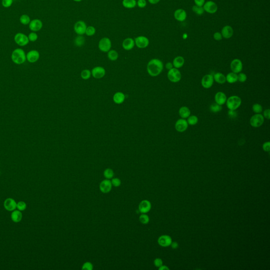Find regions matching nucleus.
I'll return each mask as SVG.
<instances>
[{
	"mask_svg": "<svg viewBox=\"0 0 270 270\" xmlns=\"http://www.w3.org/2000/svg\"><path fill=\"white\" fill-rule=\"evenodd\" d=\"M164 68L163 62L158 59H153L148 63L147 72L151 77H157L161 74Z\"/></svg>",
	"mask_w": 270,
	"mask_h": 270,
	"instance_id": "f257e3e1",
	"label": "nucleus"
},
{
	"mask_svg": "<svg viewBox=\"0 0 270 270\" xmlns=\"http://www.w3.org/2000/svg\"><path fill=\"white\" fill-rule=\"evenodd\" d=\"M11 59L12 61L16 64H21L24 63L26 60V57L24 50L21 48L15 49L12 52Z\"/></svg>",
	"mask_w": 270,
	"mask_h": 270,
	"instance_id": "f03ea898",
	"label": "nucleus"
},
{
	"mask_svg": "<svg viewBox=\"0 0 270 270\" xmlns=\"http://www.w3.org/2000/svg\"><path fill=\"white\" fill-rule=\"evenodd\" d=\"M226 103L228 109L236 110L241 105L242 99L238 96L232 95L227 99Z\"/></svg>",
	"mask_w": 270,
	"mask_h": 270,
	"instance_id": "7ed1b4c3",
	"label": "nucleus"
},
{
	"mask_svg": "<svg viewBox=\"0 0 270 270\" xmlns=\"http://www.w3.org/2000/svg\"><path fill=\"white\" fill-rule=\"evenodd\" d=\"M167 77L170 81L176 83L179 81L182 78V74L180 71L177 68H173L168 70L167 74Z\"/></svg>",
	"mask_w": 270,
	"mask_h": 270,
	"instance_id": "20e7f679",
	"label": "nucleus"
},
{
	"mask_svg": "<svg viewBox=\"0 0 270 270\" xmlns=\"http://www.w3.org/2000/svg\"><path fill=\"white\" fill-rule=\"evenodd\" d=\"M14 41L18 45L21 47L26 46L29 43L28 36L23 33H18L14 36Z\"/></svg>",
	"mask_w": 270,
	"mask_h": 270,
	"instance_id": "39448f33",
	"label": "nucleus"
},
{
	"mask_svg": "<svg viewBox=\"0 0 270 270\" xmlns=\"http://www.w3.org/2000/svg\"><path fill=\"white\" fill-rule=\"evenodd\" d=\"M112 46L111 40L108 38H102L98 44V47L100 51L103 52H108L110 50Z\"/></svg>",
	"mask_w": 270,
	"mask_h": 270,
	"instance_id": "423d86ee",
	"label": "nucleus"
},
{
	"mask_svg": "<svg viewBox=\"0 0 270 270\" xmlns=\"http://www.w3.org/2000/svg\"><path fill=\"white\" fill-rule=\"evenodd\" d=\"M264 118L261 113H256L250 119L251 125L255 128L260 127L264 123Z\"/></svg>",
	"mask_w": 270,
	"mask_h": 270,
	"instance_id": "0eeeda50",
	"label": "nucleus"
},
{
	"mask_svg": "<svg viewBox=\"0 0 270 270\" xmlns=\"http://www.w3.org/2000/svg\"><path fill=\"white\" fill-rule=\"evenodd\" d=\"M135 45L140 49L147 48L149 46V40L145 36H139L135 39Z\"/></svg>",
	"mask_w": 270,
	"mask_h": 270,
	"instance_id": "6e6552de",
	"label": "nucleus"
},
{
	"mask_svg": "<svg viewBox=\"0 0 270 270\" xmlns=\"http://www.w3.org/2000/svg\"><path fill=\"white\" fill-rule=\"evenodd\" d=\"M87 28V26L85 22L83 21H79L74 24V30L78 35L83 36L85 34Z\"/></svg>",
	"mask_w": 270,
	"mask_h": 270,
	"instance_id": "1a4fd4ad",
	"label": "nucleus"
},
{
	"mask_svg": "<svg viewBox=\"0 0 270 270\" xmlns=\"http://www.w3.org/2000/svg\"><path fill=\"white\" fill-rule=\"evenodd\" d=\"M230 68L233 72L235 74L240 73L243 69L242 62L240 59H235L231 62Z\"/></svg>",
	"mask_w": 270,
	"mask_h": 270,
	"instance_id": "9d476101",
	"label": "nucleus"
},
{
	"mask_svg": "<svg viewBox=\"0 0 270 270\" xmlns=\"http://www.w3.org/2000/svg\"><path fill=\"white\" fill-rule=\"evenodd\" d=\"M202 7L205 11L209 13V14L215 13L218 9L217 4L212 1H209L205 3Z\"/></svg>",
	"mask_w": 270,
	"mask_h": 270,
	"instance_id": "9b49d317",
	"label": "nucleus"
},
{
	"mask_svg": "<svg viewBox=\"0 0 270 270\" xmlns=\"http://www.w3.org/2000/svg\"><path fill=\"white\" fill-rule=\"evenodd\" d=\"M214 78L212 74H206L202 77L201 84L203 88L205 89H209L212 87L214 84Z\"/></svg>",
	"mask_w": 270,
	"mask_h": 270,
	"instance_id": "f8f14e48",
	"label": "nucleus"
},
{
	"mask_svg": "<svg viewBox=\"0 0 270 270\" xmlns=\"http://www.w3.org/2000/svg\"><path fill=\"white\" fill-rule=\"evenodd\" d=\"M29 27L32 32H38L41 30L43 27V23L40 19H34L31 21Z\"/></svg>",
	"mask_w": 270,
	"mask_h": 270,
	"instance_id": "ddd939ff",
	"label": "nucleus"
},
{
	"mask_svg": "<svg viewBox=\"0 0 270 270\" xmlns=\"http://www.w3.org/2000/svg\"><path fill=\"white\" fill-rule=\"evenodd\" d=\"M112 185L111 184V181H110L109 179H106L101 181V183H100V190L102 193L105 194L109 193L112 189Z\"/></svg>",
	"mask_w": 270,
	"mask_h": 270,
	"instance_id": "4468645a",
	"label": "nucleus"
},
{
	"mask_svg": "<svg viewBox=\"0 0 270 270\" xmlns=\"http://www.w3.org/2000/svg\"><path fill=\"white\" fill-rule=\"evenodd\" d=\"M189 127V123L185 119L181 118L176 122L175 129L178 132L182 133L186 131Z\"/></svg>",
	"mask_w": 270,
	"mask_h": 270,
	"instance_id": "2eb2a0df",
	"label": "nucleus"
},
{
	"mask_svg": "<svg viewBox=\"0 0 270 270\" xmlns=\"http://www.w3.org/2000/svg\"><path fill=\"white\" fill-rule=\"evenodd\" d=\"M16 205L17 202L16 201L12 198H8L4 201V207L6 211L12 212L16 210Z\"/></svg>",
	"mask_w": 270,
	"mask_h": 270,
	"instance_id": "dca6fc26",
	"label": "nucleus"
},
{
	"mask_svg": "<svg viewBox=\"0 0 270 270\" xmlns=\"http://www.w3.org/2000/svg\"><path fill=\"white\" fill-rule=\"evenodd\" d=\"M106 70L103 67L98 66L92 70V75L95 79H101L105 76Z\"/></svg>",
	"mask_w": 270,
	"mask_h": 270,
	"instance_id": "f3484780",
	"label": "nucleus"
},
{
	"mask_svg": "<svg viewBox=\"0 0 270 270\" xmlns=\"http://www.w3.org/2000/svg\"><path fill=\"white\" fill-rule=\"evenodd\" d=\"M26 59L30 63H34L38 61L40 58V54L37 50H31L26 55Z\"/></svg>",
	"mask_w": 270,
	"mask_h": 270,
	"instance_id": "a211bd4d",
	"label": "nucleus"
},
{
	"mask_svg": "<svg viewBox=\"0 0 270 270\" xmlns=\"http://www.w3.org/2000/svg\"><path fill=\"white\" fill-rule=\"evenodd\" d=\"M151 202L148 200H143L139 203V211L143 214H146L151 211Z\"/></svg>",
	"mask_w": 270,
	"mask_h": 270,
	"instance_id": "6ab92c4d",
	"label": "nucleus"
},
{
	"mask_svg": "<svg viewBox=\"0 0 270 270\" xmlns=\"http://www.w3.org/2000/svg\"><path fill=\"white\" fill-rule=\"evenodd\" d=\"M158 243L159 245L162 247L170 246L172 243V240L170 236L167 235H164L160 236L158 239Z\"/></svg>",
	"mask_w": 270,
	"mask_h": 270,
	"instance_id": "aec40b11",
	"label": "nucleus"
},
{
	"mask_svg": "<svg viewBox=\"0 0 270 270\" xmlns=\"http://www.w3.org/2000/svg\"><path fill=\"white\" fill-rule=\"evenodd\" d=\"M234 33V30L232 26H226L223 28L221 34L222 35L223 38L225 39H230Z\"/></svg>",
	"mask_w": 270,
	"mask_h": 270,
	"instance_id": "412c9836",
	"label": "nucleus"
},
{
	"mask_svg": "<svg viewBox=\"0 0 270 270\" xmlns=\"http://www.w3.org/2000/svg\"><path fill=\"white\" fill-rule=\"evenodd\" d=\"M227 97L226 95L223 92H218L215 95V102L220 105L222 106L226 103Z\"/></svg>",
	"mask_w": 270,
	"mask_h": 270,
	"instance_id": "4be33fe9",
	"label": "nucleus"
},
{
	"mask_svg": "<svg viewBox=\"0 0 270 270\" xmlns=\"http://www.w3.org/2000/svg\"><path fill=\"white\" fill-rule=\"evenodd\" d=\"M135 43V41L133 39L131 38H128L123 40L122 46L123 49L127 51L131 50L134 48Z\"/></svg>",
	"mask_w": 270,
	"mask_h": 270,
	"instance_id": "5701e85b",
	"label": "nucleus"
},
{
	"mask_svg": "<svg viewBox=\"0 0 270 270\" xmlns=\"http://www.w3.org/2000/svg\"><path fill=\"white\" fill-rule=\"evenodd\" d=\"M187 13L185 10L179 9H177L174 12V18L178 21L182 22L186 19Z\"/></svg>",
	"mask_w": 270,
	"mask_h": 270,
	"instance_id": "b1692460",
	"label": "nucleus"
},
{
	"mask_svg": "<svg viewBox=\"0 0 270 270\" xmlns=\"http://www.w3.org/2000/svg\"><path fill=\"white\" fill-rule=\"evenodd\" d=\"M22 213L21 211L19 210H14L12 211L11 214V219L14 223H19L21 221L22 219Z\"/></svg>",
	"mask_w": 270,
	"mask_h": 270,
	"instance_id": "393cba45",
	"label": "nucleus"
},
{
	"mask_svg": "<svg viewBox=\"0 0 270 270\" xmlns=\"http://www.w3.org/2000/svg\"><path fill=\"white\" fill-rule=\"evenodd\" d=\"M126 96L121 92H117L113 95V100L115 103L118 105L123 103L125 100Z\"/></svg>",
	"mask_w": 270,
	"mask_h": 270,
	"instance_id": "a878e982",
	"label": "nucleus"
},
{
	"mask_svg": "<svg viewBox=\"0 0 270 270\" xmlns=\"http://www.w3.org/2000/svg\"><path fill=\"white\" fill-rule=\"evenodd\" d=\"M184 63H185L184 58L182 56H178L173 60V64L174 67L179 69L183 67Z\"/></svg>",
	"mask_w": 270,
	"mask_h": 270,
	"instance_id": "bb28decb",
	"label": "nucleus"
},
{
	"mask_svg": "<svg viewBox=\"0 0 270 270\" xmlns=\"http://www.w3.org/2000/svg\"><path fill=\"white\" fill-rule=\"evenodd\" d=\"M179 115L182 118L186 119L191 115V110L187 107L183 106L179 110Z\"/></svg>",
	"mask_w": 270,
	"mask_h": 270,
	"instance_id": "cd10ccee",
	"label": "nucleus"
},
{
	"mask_svg": "<svg viewBox=\"0 0 270 270\" xmlns=\"http://www.w3.org/2000/svg\"><path fill=\"white\" fill-rule=\"evenodd\" d=\"M214 80L217 84H224L227 81L226 77L220 72H217L213 76Z\"/></svg>",
	"mask_w": 270,
	"mask_h": 270,
	"instance_id": "c85d7f7f",
	"label": "nucleus"
},
{
	"mask_svg": "<svg viewBox=\"0 0 270 270\" xmlns=\"http://www.w3.org/2000/svg\"><path fill=\"white\" fill-rule=\"evenodd\" d=\"M122 4L123 7L127 9H133L137 5L136 0H123Z\"/></svg>",
	"mask_w": 270,
	"mask_h": 270,
	"instance_id": "c756f323",
	"label": "nucleus"
},
{
	"mask_svg": "<svg viewBox=\"0 0 270 270\" xmlns=\"http://www.w3.org/2000/svg\"><path fill=\"white\" fill-rule=\"evenodd\" d=\"M227 81L229 84H234L237 81V74L234 72H230L226 76Z\"/></svg>",
	"mask_w": 270,
	"mask_h": 270,
	"instance_id": "7c9ffc66",
	"label": "nucleus"
},
{
	"mask_svg": "<svg viewBox=\"0 0 270 270\" xmlns=\"http://www.w3.org/2000/svg\"><path fill=\"white\" fill-rule=\"evenodd\" d=\"M119 54L115 50H110L108 52V58L111 61H114L118 59Z\"/></svg>",
	"mask_w": 270,
	"mask_h": 270,
	"instance_id": "2f4dec72",
	"label": "nucleus"
},
{
	"mask_svg": "<svg viewBox=\"0 0 270 270\" xmlns=\"http://www.w3.org/2000/svg\"><path fill=\"white\" fill-rule=\"evenodd\" d=\"M209 109L211 112H212L213 113H217L219 112H220L222 109V106L220 105L217 103H214L212 105H211Z\"/></svg>",
	"mask_w": 270,
	"mask_h": 270,
	"instance_id": "473e14b6",
	"label": "nucleus"
},
{
	"mask_svg": "<svg viewBox=\"0 0 270 270\" xmlns=\"http://www.w3.org/2000/svg\"><path fill=\"white\" fill-rule=\"evenodd\" d=\"M20 22L23 25H28L31 22V19L27 14H23L20 16Z\"/></svg>",
	"mask_w": 270,
	"mask_h": 270,
	"instance_id": "72a5a7b5",
	"label": "nucleus"
},
{
	"mask_svg": "<svg viewBox=\"0 0 270 270\" xmlns=\"http://www.w3.org/2000/svg\"><path fill=\"white\" fill-rule=\"evenodd\" d=\"M103 176L106 178L107 179H110L113 178L114 176V172L113 170L111 168L106 169L103 171Z\"/></svg>",
	"mask_w": 270,
	"mask_h": 270,
	"instance_id": "f704fd0d",
	"label": "nucleus"
},
{
	"mask_svg": "<svg viewBox=\"0 0 270 270\" xmlns=\"http://www.w3.org/2000/svg\"><path fill=\"white\" fill-rule=\"evenodd\" d=\"M187 118L188 119H187V121L189 125H196L199 121V118L196 116L190 115Z\"/></svg>",
	"mask_w": 270,
	"mask_h": 270,
	"instance_id": "c9c22d12",
	"label": "nucleus"
},
{
	"mask_svg": "<svg viewBox=\"0 0 270 270\" xmlns=\"http://www.w3.org/2000/svg\"><path fill=\"white\" fill-rule=\"evenodd\" d=\"M85 38H84V36H82L78 35V36L76 37L75 40H74L75 44L77 47H80L83 46L84 43H85Z\"/></svg>",
	"mask_w": 270,
	"mask_h": 270,
	"instance_id": "e433bc0d",
	"label": "nucleus"
},
{
	"mask_svg": "<svg viewBox=\"0 0 270 270\" xmlns=\"http://www.w3.org/2000/svg\"><path fill=\"white\" fill-rule=\"evenodd\" d=\"M192 10H193V12L199 16H201L202 14H204L205 12L202 6H197L196 5H195L193 6Z\"/></svg>",
	"mask_w": 270,
	"mask_h": 270,
	"instance_id": "4c0bfd02",
	"label": "nucleus"
},
{
	"mask_svg": "<svg viewBox=\"0 0 270 270\" xmlns=\"http://www.w3.org/2000/svg\"><path fill=\"white\" fill-rule=\"evenodd\" d=\"M91 76H92V71L90 70H84L81 73V77L82 78V79H89Z\"/></svg>",
	"mask_w": 270,
	"mask_h": 270,
	"instance_id": "58836bf2",
	"label": "nucleus"
},
{
	"mask_svg": "<svg viewBox=\"0 0 270 270\" xmlns=\"http://www.w3.org/2000/svg\"><path fill=\"white\" fill-rule=\"evenodd\" d=\"M95 32H96V30L94 26H87V28L85 34L88 36H92L95 35Z\"/></svg>",
	"mask_w": 270,
	"mask_h": 270,
	"instance_id": "ea45409f",
	"label": "nucleus"
},
{
	"mask_svg": "<svg viewBox=\"0 0 270 270\" xmlns=\"http://www.w3.org/2000/svg\"><path fill=\"white\" fill-rule=\"evenodd\" d=\"M139 220L142 224H147L149 222V217L147 214H143L139 216Z\"/></svg>",
	"mask_w": 270,
	"mask_h": 270,
	"instance_id": "a19ab883",
	"label": "nucleus"
},
{
	"mask_svg": "<svg viewBox=\"0 0 270 270\" xmlns=\"http://www.w3.org/2000/svg\"><path fill=\"white\" fill-rule=\"evenodd\" d=\"M253 111L255 113H261L263 111V107L260 104L255 103L252 107Z\"/></svg>",
	"mask_w": 270,
	"mask_h": 270,
	"instance_id": "79ce46f5",
	"label": "nucleus"
},
{
	"mask_svg": "<svg viewBox=\"0 0 270 270\" xmlns=\"http://www.w3.org/2000/svg\"><path fill=\"white\" fill-rule=\"evenodd\" d=\"M26 202H24L23 201H20L19 202H17V205H16V209L20 211H24L26 210Z\"/></svg>",
	"mask_w": 270,
	"mask_h": 270,
	"instance_id": "37998d69",
	"label": "nucleus"
},
{
	"mask_svg": "<svg viewBox=\"0 0 270 270\" xmlns=\"http://www.w3.org/2000/svg\"><path fill=\"white\" fill-rule=\"evenodd\" d=\"M29 40L31 42H35L38 40V36L35 32H31L28 36Z\"/></svg>",
	"mask_w": 270,
	"mask_h": 270,
	"instance_id": "c03bdc74",
	"label": "nucleus"
},
{
	"mask_svg": "<svg viewBox=\"0 0 270 270\" xmlns=\"http://www.w3.org/2000/svg\"><path fill=\"white\" fill-rule=\"evenodd\" d=\"M111 183L112 186L116 187H118L121 185V180L118 178H112L111 179Z\"/></svg>",
	"mask_w": 270,
	"mask_h": 270,
	"instance_id": "a18cd8bd",
	"label": "nucleus"
},
{
	"mask_svg": "<svg viewBox=\"0 0 270 270\" xmlns=\"http://www.w3.org/2000/svg\"><path fill=\"white\" fill-rule=\"evenodd\" d=\"M247 80V76L244 73H239L237 75V81L240 82H245Z\"/></svg>",
	"mask_w": 270,
	"mask_h": 270,
	"instance_id": "49530a36",
	"label": "nucleus"
},
{
	"mask_svg": "<svg viewBox=\"0 0 270 270\" xmlns=\"http://www.w3.org/2000/svg\"><path fill=\"white\" fill-rule=\"evenodd\" d=\"M82 270H92L93 269V265L91 262H85L82 265Z\"/></svg>",
	"mask_w": 270,
	"mask_h": 270,
	"instance_id": "de8ad7c7",
	"label": "nucleus"
},
{
	"mask_svg": "<svg viewBox=\"0 0 270 270\" xmlns=\"http://www.w3.org/2000/svg\"><path fill=\"white\" fill-rule=\"evenodd\" d=\"M13 2V0H2V5L5 8H8L11 6Z\"/></svg>",
	"mask_w": 270,
	"mask_h": 270,
	"instance_id": "09e8293b",
	"label": "nucleus"
},
{
	"mask_svg": "<svg viewBox=\"0 0 270 270\" xmlns=\"http://www.w3.org/2000/svg\"><path fill=\"white\" fill-rule=\"evenodd\" d=\"M137 5L140 8H144L147 5V2L146 0H137Z\"/></svg>",
	"mask_w": 270,
	"mask_h": 270,
	"instance_id": "8fccbe9b",
	"label": "nucleus"
},
{
	"mask_svg": "<svg viewBox=\"0 0 270 270\" xmlns=\"http://www.w3.org/2000/svg\"><path fill=\"white\" fill-rule=\"evenodd\" d=\"M154 263L155 266H156L157 268H159L160 266L163 265V261L161 258H156L154 261Z\"/></svg>",
	"mask_w": 270,
	"mask_h": 270,
	"instance_id": "3c124183",
	"label": "nucleus"
},
{
	"mask_svg": "<svg viewBox=\"0 0 270 270\" xmlns=\"http://www.w3.org/2000/svg\"><path fill=\"white\" fill-rule=\"evenodd\" d=\"M263 149L264 150V151L268 152L270 151V143L269 141H267L264 143L263 144Z\"/></svg>",
	"mask_w": 270,
	"mask_h": 270,
	"instance_id": "603ef678",
	"label": "nucleus"
},
{
	"mask_svg": "<svg viewBox=\"0 0 270 270\" xmlns=\"http://www.w3.org/2000/svg\"><path fill=\"white\" fill-rule=\"evenodd\" d=\"M214 39L216 41H220L223 39L222 35L220 32H215L213 36Z\"/></svg>",
	"mask_w": 270,
	"mask_h": 270,
	"instance_id": "864d4df0",
	"label": "nucleus"
},
{
	"mask_svg": "<svg viewBox=\"0 0 270 270\" xmlns=\"http://www.w3.org/2000/svg\"><path fill=\"white\" fill-rule=\"evenodd\" d=\"M228 115L229 117L231 118H235L237 116V114L236 113L235 110H229Z\"/></svg>",
	"mask_w": 270,
	"mask_h": 270,
	"instance_id": "5fc2aeb1",
	"label": "nucleus"
},
{
	"mask_svg": "<svg viewBox=\"0 0 270 270\" xmlns=\"http://www.w3.org/2000/svg\"><path fill=\"white\" fill-rule=\"evenodd\" d=\"M194 2L197 6H203L205 3V0H194Z\"/></svg>",
	"mask_w": 270,
	"mask_h": 270,
	"instance_id": "6e6d98bb",
	"label": "nucleus"
},
{
	"mask_svg": "<svg viewBox=\"0 0 270 270\" xmlns=\"http://www.w3.org/2000/svg\"><path fill=\"white\" fill-rule=\"evenodd\" d=\"M263 116L264 118H266V119L269 120L270 119V110L269 109L265 110L263 112Z\"/></svg>",
	"mask_w": 270,
	"mask_h": 270,
	"instance_id": "4d7b16f0",
	"label": "nucleus"
},
{
	"mask_svg": "<svg viewBox=\"0 0 270 270\" xmlns=\"http://www.w3.org/2000/svg\"><path fill=\"white\" fill-rule=\"evenodd\" d=\"M165 67H166V68L167 70H168L171 69L172 68H174L173 64L171 63V62H167V64H166V66H165Z\"/></svg>",
	"mask_w": 270,
	"mask_h": 270,
	"instance_id": "13d9d810",
	"label": "nucleus"
},
{
	"mask_svg": "<svg viewBox=\"0 0 270 270\" xmlns=\"http://www.w3.org/2000/svg\"><path fill=\"white\" fill-rule=\"evenodd\" d=\"M171 248H174V249H176V248H178V244L177 242H176L171 243Z\"/></svg>",
	"mask_w": 270,
	"mask_h": 270,
	"instance_id": "bf43d9fd",
	"label": "nucleus"
},
{
	"mask_svg": "<svg viewBox=\"0 0 270 270\" xmlns=\"http://www.w3.org/2000/svg\"><path fill=\"white\" fill-rule=\"evenodd\" d=\"M148 2L151 4H156L159 3L161 0H148Z\"/></svg>",
	"mask_w": 270,
	"mask_h": 270,
	"instance_id": "052dcab7",
	"label": "nucleus"
},
{
	"mask_svg": "<svg viewBox=\"0 0 270 270\" xmlns=\"http://www.w3.org/2000/svg\"><path fill=\"white\" fill-rule=\"evenodd\" d=\"M159 270H169V268L167 267V266H166V265H161V266H160L159 268Z\"/></svg>",
	"mask_w": 270,
	"mask_h": 270,
	"instance_id": "680f3d73",
	"label": "nucleus"
},
{
	"mask_svg": "<svg viewBox=\"0 0 270 270\" xmlns=\"http://www.w3.org/2000/svg\"><path fill=\"white\" fill-rule=\"evenodd\" d=\"M73 1H75V2H81V1H82V0H73Z\"/></svg>",
	"mask_w": 270,
	"mask_h": 270,
	"instance_id": "e2e57ef3",
	"label": "nucleus"
},
{
	"mask_svg": "<svg viewBox=\"0 0 270 270\" xmlns=\"http://www.w3.org/2000/svg\"><path fill=\"white\" fill-rule=\"evenodd\" d=\"M136 1H137V0H136Z\"/></svg>",
	"mask_w": 270,
	"mask_h": 270,
	"instance_id": "0e129e2a",
	"label": "nucleus"
}]
</instances>
